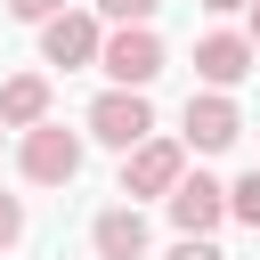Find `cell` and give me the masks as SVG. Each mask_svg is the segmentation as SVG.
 Masks as SVG:
<instances>
[{
	"label": "cell",
	"instance_id": "1",
	"mask_svg": "<svg viewBox=\"0 0 260 260\" xmlns=\"http://www.w3.org/2000/svg\"><path fill=\"white\" fill-rule=\"evenodd\" d=\"M98 65L114 73V89H146V81L162 73V41H154V24H114V32H98Z\"/></svg>",
	"mask_w": 260,
	"mask_h": 260
},
{
	"label": "cell",
	"instance_id": "5",
	"mask_svg": "<svg viewBox=\"0 0 260 260\" xmlns=\"http://www.w3.org/2000/svg\"><path fill=\"white\" fill-rule=\"evenodd\" d=\"M236 138H244V114H236L228 89L187 98V146H195V154H219V146H236Z\"/></svg>",
	"mask_w": 260,
	"mask_h": 260
},
{
	"label": "cell",
	"instance_id": "12",
	"mask_svg": "<svg viewBox=\"0 0 260 260\" xmlns=\"http://www.w3.org/2000/svg\"><path fill=\"white\" fill-rule=\"evenodd\" d=\"M98 8H106L114 24H154V8H162V0H98Z\"/></svg>",
	"mask_w": 260,
	"mask_h": 260
},
{
	"label": "cell",
	"instance_id": "3",
	"mask_svg": "<svg viewBox=\"0 0 260 260\" xmlns=\"http://www.w3.org/2000/svg\"><path fill=\"white\" fill-rule=\"evenodd\" d=\"M41 57L49 65H98V16H81V8H57V16H41Z\"/></svg>",
	"mask_w": 260,
	"mask_h": 260
},
{
	"label": "cell",
	"instance_id": "4",
	"mask_svg": "<svg viewBox=\"0 0 260 260\" xmlns=\"http://www.w3.org/2000/svg\"><path fill=\"white\" fill-rule=\"evenodd\" d=\"M89 130H98L106 146H138V138L154 130V106H146V89H106V98L89 106Z\"/></svg>",
	"mask_w": 260,
	"mask_h": 260
},
{
	"label": "cell",
	"instance_id": "13",
	"mask_svg": "<svg viewBox=\"0 0 260 260\" xmlns=\"http://www.w3.org/2000/svg\"><path fill=\"white\" fill-rule=\"evenodd\" d=\"M16 236H24V203H16V195H0V252H8Z\"/></svg>",
	"mask_w": 260,
	"mask_h": 260
},
{
	"label": "cell",
	"instance_id": "16",
	"mask_svg": "<svg viewBox=\"0 0 260 260\" xmlns=\"http://www.w3.org/2000/svg\"><path fill=\"white\" fill-rule=\"evenodd\" d=\"M244 8H252V32H244V41H252V49H260V0H244Z\"/></svg>",
	"mask_w": 260,
	"mask_h": 260
},
{
	"label": "cell",
	"instance_id": "9",
	"mask_svg": "<svg viewBox=\"0 0 260 260\" xmlns=\"http://www.w3.org/2000/svg\"><path fill=\"white\" fill-rule=\"evenodd\" d=\"M98 260H146V219H138V203H114V211H98Z\"/></svg>",
	"mask_w": 260,
	"mask_h": 260
},
{
	"label": "cell",
	"instance_id": "2",
	"mask_svg": "<svg viewBox=\"0 0 260 260\" xmlns=\"http://www.w3.org/2000/svg\"><path fill=\"white\" fill-rule=\"evenodd\" d=\"M16 171H24L32 187H65V179L81 171V138H73L65 122H49V114H41V122L24 130V146H16Z\"/></svg>",
	"mask_w": 260,
	"mask_h": 260
},
{
	"label": "cell",
	"instance_id": "6",
	"mask_svg": "<svg viewBox=\"0 0 260 260\" xmlns=\"http://www.w3.org/2000/svg\"><path fill=\"white\" fill-rule=\"evenodd\" d=\"M162 203H171L179 236H211V228L228 219V187H219V179H203V171H195V179H171V195H162Z\"/></svg>",
	"mask_w": 260,
	"mask_h": 260
},
{
	"label": "cell",
	"instance_id": "17",
	"mask_svg": "<svg viewBox=\"0 0 260 260\" xmlns=\"http://www.w3.org/2000/svg\"><path fill=\"white\" fill-rule=\"evenodd\" d=\"M203 8H211V16H228V8H244V0H203Z\"/></svg>",
	"mask_w": 260,
	"mask_h": 260
},
{
	"label": "cell",
	"instance_id": "14",
	"mask_svg": "<svg viewBox=\"0 0 260 260\" xmlns=\"http://www.w3.org/2000/svg\"><path fill=\"white\" fill-rule=\"evenodd\" d=\"M57 8H73V0H8L16 24H41V16H57Z\"/></svg>",
	"mask_w": 260,
	"mask_h": 260
},
{
	"label": "cell",
	"instance_id": "10",
	"mask_svg": "<svg viewBox=\"0 0 260 260\" xmlns=\"http://www.w3.org/2000/svg\"><path fill=\"white\" fill-rule=\"evenodd\" d=\"M41 114H49V81H41V73H16V81H0V122H8V130H32Z\"/></svg>",
	"mask_w": 260,
	"mask_h": 260
},
{
	"label": "cell",
	"instance_id": "11",
	"mask_svg": "<svg viewBox=\"0 0 260 260\" xmlns=\"http://www.w3.org/2000/svg\"><path fill=\"white\" fill-rule=\"evenodd\" d=\"M228 211H236L244 228H260V171H244V179L228 187Z\"/></svg>",
	"mask_w": 260,
	"mask_h": 260
},
{
	"label": "cell",
	"instance_id": "7",
	"mask_svg": "<svg viewBox=\"0 0 260 260\" xmlns=\"http://www.w3.org/2000/svg\"><path fill=\"white\" fill-rule=\"evenodd\" d=\"M130 162H122V195H171V179H179V146L171 138H138V146H122Z\"/></svg>",
	"mask_w": 260,
	"mask_h": 260
},
{
	"label": "cell",
	"instance_id": "15",
	"mask_svg": "<svg viewBox=\"0 0 260 260\" xmlns=\"http://www.w3.org/2000/svg\"><path fill=\"white\" fill-rule=\"evenodd\" d=\"M171 260H228V252H219L211 236H179V252H171Z\"/></svg>",
	"mask_w": 260,
	"mask_h": 260
},
{
	"label": "cell",
	"instance_id": "8",
	"mask_svg": "<svg viewBox=\"0 0 260 260\" xmlns=\"http://www.w3.org/2000/svg\"><path fill=\"white\" fill-rule=\"evenodd\" d=\"M252 57H260V49H252L244 32H203V41H195V73H203L211 89H236V81L252 73Z\"/></svg>",
	"mask_w": 260,
	"mask_h": 260
}]
</instances>
